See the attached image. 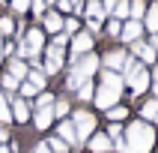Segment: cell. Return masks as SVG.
<instances>
[{
	"instance_id": "6da1fadb",
	"label": "cell",
	"mask_w": 158,
	"mask_h": 153,
	"mask_svg": "<svg viewBox=\"0 0 158 153\" xmlns=\"http://www.w3.org/2000/svg\"><path fill=\"white\" fill-rule=\"evenodd\" d=\"M123 141H125V153H149L155 147V129L146 120H134L125 126Z\"/></svg>"
},
{
	"instance_id": "7a4b0ae2",
	"label": "cell",
	"mask_w": 158,
	"mask_h": 153,
	"mask_svg": "<svg viewBox=\"0 0 158 153\" xmlns=\"http://www.w3.org/2000/svg\"><path fill=\"white\" fill-rule=\"evenodd\" d=\"M119 96H123V75L119 72H102V81H98V90L93 93V102H96L102 111H107V108H114L116 102H119Z\"/></svg>"
},
{
	"instance_id": "3957f363",
	"label": "cell",
	"mask_w": 158,
	"mask_h": 153,
	"mask_svg": "<svg viewBox=\"0 0 158 153\" xmlns=\"http://www.w3.org/2000/svg\"><path fill=\"white\" fill-rule=\"evenodd\" d=\"M96 72H98V57H96V54L75 57V60H72V72H69V78H66V87H69V90H78L84 81H93Z\"/></svg>"
},
{
	"instance_id": "277c9868",
	"label": "cell",
	"mask_w": 158,
	"mask_h": 153,
	"mask_svg": "<svg viewBox=\"0 0 158 153\" xmlns=\"http://www.w3.org/2000/svg\"><path fill=\"white\" fill-rule=\"evenodd\" d=\"M42 51H45V30H39V27L24 30L21 42H18V57L21 60H36V57H42Z\"/></svg>"
},
{
	"instance_id": "5b68a950",
	"label": "cell",
	"mask_w": 158,
	"mask_h": 153,
	"mask_svg": "<svg viewBox=\"0 0 158 153\" xmlns=\"http://www.w3.org/2000/svg\"><path fill=\"white\" fill-rule=\"evenodd\" d=\"M69 120H72V126H75V132H78L81 144H87V138L96 132V114L87 111V108H75L69 114Z\"/></svg>"
},
{
	"instance_id": "8992f818",
	"label": "cell",
	"mask_w": 158,
	"mask_h": 153,
	"mask_svg": "<svg viewBox=\"0 0 158 153\" xmlns=\"http://www.w3.org/2000/svg\"><path fill=\"white\" fill-rule=\"evenodd\" d=\"M63 69V48L60 45H48L45 48V60H42V72L45 75H57Z\"/></svg>"
},
{
	"instance_id": "52a82bcc",
	"label": "cell",
	"mask_w": 158,
	"mask_h": 153,
	"mask_svg": "<svg viewBox=\"0 0 158 153\" xmlns=\"http://www.w3.org/2000/svg\"><path fill=\"white\" fill-rule=\"evenodd\" d=\"M9 111H12V123H27L30 114H33V102H27L21 96H12L9 99Z\"/></svg>"
},
{
	"instance_id": "ba28073f",
	"label": "cell",
	"mask_w": 158,
	"mask_h": 153,
	"mask_svg": "<svg viewBox=\"0 0 158 153\" xmlns=\"http://www.w3.org/2000/svg\"><path fill=\"white\" fill-rule=\"evenodd\" d=\"M54 135H57L60 141H66V147H75V150H78V147H84V144H81V138H78V132H75V126H72V120H60Z\"/></svg>"
},
{
	"instance_id": "9c48e42d",
	"label": "cell",
	"mask_w": 158,
	"mask_h": 153,
	"mask_svg": "<svg viewBox=\"0 0 158 153\" xmlns=\"http://www.w3.org/2000/svg\"><path fill=\"white\" fill-rule=\"evenodd\" d=\"M69 48H72V60L89 54V51H93V33H75L72 42H69Z\"/></svg>"
},
{
	"instance_id": "30bf717a",
	"label": "cell",
	"mask_w": 158,
	"mask_h": 153,
	"mask_svg": "<svg viewBox=\"0 0 158 153\" xmlns=\"http://www.w3.org/2000/svg\"><path fill=\"white\" fill-rule=\"evenodd\" d=\"M87 147H89V153H110L114 150V141H110L105 132H93L87 138Z\"/></svg>"
},
{
	"instance_id": "8fae6325",
	"label": "cell",
	"mask_w": 158,
	"mask_h": 153,
	"mask_svg": "<svg viewBox=\"0 0 158 153\" xmlns=\"http://www.w3.org/2000/svg\"><path fill=\"white\" fill-rule=\"evenodd\" d=\"M140 33H143V24L134 21V18H128V21L123 24V30H119V39H123V42H137Z\"/></svg>"
},
{
	"instance_id": "7c38bea8",
	"label": "cell",
	"mask_w": 158,
	"mask_h": 153,
	"mask_svg": "<svg viewBox=\"0 0 158 153\" xmlns=\"http://www.w3.org/2000/svg\"><path fill=\"white\" fill-rule=\"evenodd\" d=\"M30 120L36 123V129H51L54 123V108H33V114H30Z\"/></svg>"
},
{
	"instance_id": "4fadbf2b",
	"label": "cell",
	"mask_w": 158,
	"mask_h": 153,
	"mask_svg": "<svg viewBox=\"0 0 158 153\" xmlns=\"http://www.w3.org/2000/svg\"><path fill=\"white\" fill-rule=\"evenodd\" d=\"M42 27H45V33H54V36L63 33V15H60V12H54V9H51V12H45V15H42Z\"/></svg>"
},
{
	"instance_id": "5bb4252c",
	"label": "cell",
	"mask_w": 158,
	"mask_h": 153,
	"mask_svg": "<svg viewBox=\"0 0 158 153\" xmlns=\"http://www.w3.org/2000/svg\"><path fill=\"white\" fill-rule=\"evenodd\" d=\"M125 60H128V54H125V51H107L105 54V69L107 72H123Z\"/></svg>"
},
{
	"instance_id": "9a60e30c",
	"label": "cell",
	"mask_w": 158,
	"mask_h": 153,
	"mask_svg": "<svg viewBox=\"0 0 158 153\" xmlns=\"http://www.w3.org/2000/svg\"><path fill=\"white\" fill-rule=\"evenodd\" d=\"M6 72L12 75V78L24 81V78H27V72H30V66H27V60H21V57H9V63H6Z\"/></svg>"
},
{
	"instance_id": "2e32d148",
	"label": "cell",
	"mask_w": 158,
	"mask_h": 153,
	"mask_svg": "<svg viewBox=\"0 0 158 153\" xmlns=\"http://www.w3.org/2000/svg\"><path fill=\"white\" fill-rule=\"evenodd\" d=\"M131 51L140 57V63H155V60H158V57H155V48H152V45H146V42H140V39H137V42H131Z\"/></svg>"
},
{
	"instance_id": "e0dca14e",
	"label": "cell",
	"mask_w": 158,
	"mask_h": 153,
	"mask_svg": "<svg viewBox=\"0 0 158 153\" xmlns=\"http://www.w3.org/2000/svg\"><path fill=\"white\" fill-rule=\"evenodd\" d=\"M84 12H87V18H89V21H98V24H102V21L107 18L105 6H102V0H89L87 6H84Z\"/></svg>"
},
{
	"instance_id": "ac0fdd59",
	"label": "cell",
	"mask_w": 158,
	"mask_h": 153,
	"mask_svg": "<svg viewBox=\"0 0 158 153\" xmlns=\"http://www.w3.org/2000/svg\"><path fill=\"white\" fill-rule=\"evenodd\" d=\"M0 36L3 39H12V36H18V24L12 15H0Z\"/></svg>"
},
{
	"instance_id": "d6986e66",
	"label": "cell",
	"mask_w": 158,
	"mask_h": 153,
	"mask_svg": "<svg viewBox=\"0 0 158 153\" xmlns=\"http://www.w3.org/2000/svg\"><path fill=\"white\" fill-rule=\"evenodd\" d=\"M140 117L146 120V123H155L158 120V99H146L140 105Z\"/></svg>"
},
{
	"instance_id": "ffe728a7",
	"label": "cell",
	"mask_w": 158,
	"mask_h": 153,
	"mask_svg": "<svg viewBox=\"0 0 158 153\" xmlns=\"http://www.w3.org/2000/svg\"><path fill=\"white\" fill-rule=\"evenodd\" d=\"M72 114V102L69 99H54V120L60 117V120H69Z\"/></svg>"
},
{
	"instance_id": "44dd1931",
	"label": "cell",
	"mask_w": 158,
	"mask_h": 153,
	"mask_svg": "<svg viewBox=\"0 0 158 153\" xmlns=\"http://www.w3.org/2000/svg\"><path fill=\"white\" fill-rule=\"evenodd\" d=\"M9 99H12V96H6V93L0 90V126H9V123H12V111H9Z\"/></svg>"
},
{
	"instance_id": "7402d4cb",
	"label": "cell",
	"mask_w": 158,
	"mask_h": 153,
	"mask_svg": "<svg viewBox=\"0 0 158 153\" xmlns=\"http://www.w3.org/2000/svg\"><path fill=\"white\" fill-rule=\"evenodd\" d=\"M18 84H21V81H18V78H12L9 72H3V75H0V87H3V93H6V96L18 93Z\"/></svg>"
},
{
	"instance_id": "603a6c76",
	"label": "cell",
	"mask_w": 158,
	"mask_h": 153,
	"mask_svg": "<svg viewBox=\"0 0 158 153\" xmlns=\"http://www.w3.org/2000/svg\"><path fill=\"white\" fill-rule=\"evenodd\" d=\"M143 15H146V3H143V0H128V18L140 21Z\"/></svg>"
},
{
	"instance_id": "cb8c5ba5",
	"label": "cell",
	"mask_w": 158,
	"mask_h": 153,
	"mask_svg": "<svg viewBox=\"0 0 158 153\" xmlns=\"http://www.w3.org/2000/svg\"><path fill=\"white\" fill-rule=\"evenodd\" d=\"M146 30H152V33H158V3H152L149 9H146Z\"/></svg>"
},
{
	"instance_id": "d4e9b609",
	"label": "cell",
	"mask_w": 158,
	"mask_h": 153,
	"mask_svg": "<svg viewBox=\"0 0 158 153\" xmlns=\"http://www.w3.org/2000/svg\"><path fill=\"white\" fill-rule=\"evenodd\" d=\"M93 93H96V84H93V81H84V84L75 90V96H78L81 102H89V99H93Z\"/></svg>"
},
{
	"instance_id": "484cf974",
	"label": "cell",
	"mask_w": 158,
	"mask_h": 153,
	"mask_svg": "<svg viewBox=\"0 0 158 153\" xmlns=\"http://www.w3.org/2000/svg\"><path fill=\"white\" fill-rule=\"evenodd\" d=\"M125 117H128V108H125V105H114V108H107V120H110V123H123Z\"/></svg>"
},
{
	"instance_id": "4316f807",
	"label": "cell",
	"mask_w": 158,
	"mask_h": 153,
	"mask_svg": "<svg viewBox=\"0 0 158 153\" xmlns=\"http://www.w3.org/2000/svg\"><path fill=\"white\" fill-rule=\"evenodd\" d=\"M54 93H48V90H42L39 96H36V102H33V108H54Z\"/></svg>"
},
{
	"instance_id": "83f0119b",
	"label": "cell",
	"mask_w": 158,
	"mask_h": 153,
	"mask_svg": "<svg viewBox=\"0 0 158 153\" xmlns=\"http://www.w3.org/2000/svg\"><path fill=\"white\" fill-rule=\"evenodd\" d=\"M48 150L51 153H69V147H66V141H60V138H57V135H48Z\"/></svg>"
},
{
	"instance_id": "f1b7e54d",
	"label": "cell",
	"mask_w": 158,
	"mask_h": 153,
	"mask_svg": "<svg viewBox=\"0 0 158 153\" xmlns=\"http://www.w3.org/2000/svg\"><path fill=\"white\" fill-rule=\"evenodd\" d=\"M78 27H81V24H78V18H75V15H72V18H63V33L69 36V39H72L75 33H81Z\"/></svg>"
},
{
	"instance_id": "f546056e",
	"label": "cell",
	"mask_w": 158,
	"mask_h": 153,
	"mask_svg": "<svg viewBox=\"0 0 158 153\" xmlns=\"http://www.w3.org/2000/svg\"><path fill=\"white\" fill-rule=\"evenodd\" d=\"M105 135H107V138H110L114 144H116V141H123V126H119V123H110Z\"/></svg>"
},
{
	"instance_id": "4dcf8cb0",
	"label": "cell",
	"mask_w": 158,
	"mask_h": 153,
	"mask_svg": "<svg viewBox=\"0 0 158 153\" xmlns=\"http://www.w3.org/2000/svg\"><path fill=\"white\" fill-rule=\"evenodd\" d=\"M9 9H15L18 15H24L27 9H30V0H9Z\"/></svg>"
},
{
	"instance_id": "1f68e13d",
	"label": "cell",
	"mask_w": 158,
	"mask_h": 153,
	"mask_svg": "<svg viewBox=\"0 0 158 153\" xmlns=\"http://www.w3.org/2000/svg\"><path fill=\"white\" fill-rule=\"evenodd\" d=\"M45 6H48L45 0H30V12H33V15H39V18L45 15Z\"/></svg>"
},
{
	"instance_id": "d6a6232c",
	"label": "cell",
	"mask_w": 158,
	"mask_h": 153,
	"mask_svg": "<svg viewBox=\"0 0 158 153\" xmlns=\"http://www.w3.org/2000/svg\"><path fill=\"white\" fill-rule=\"evenodd\" d=\"M119 30H123V21L110 18V21H107V36H119Z\"/></svg>"
},
{
	"instance_id": "836d02e7",
	"label": "cell",
	"mask_w": 158,
	"mask_h": 153,
	"mask_svg": "<svg viewBox=\"0 0 158 153\" xmlns=\"http://www.w3.org/2000/svg\"><path fill=\"white\" fill-rule=\"evenodd\" d=\"M84 12V0H72V15H81Z\"/></svg>"
},
{
	"instance_id": "e575fe53",
	"label": "cell",
	"mask_w": 158,
	"mask_h": 153,
	"mask_svg": "<svg viewBox=\"0 0 158 153\" xmlns=\"http://www.w3.org/2000/svg\"><path fill=\"white\" fill-rule=\"evenodd\" d=\"M116 3H119V0H102V6H105V12H107V15H110V12L116 9Z\"/></svg>"
},
{
	"instance_id": "d590c367",
	"label": "cell",
	"mask_w": 158,
	"mask_h": 153,
	"mask_svg": "<svg viewBox=\"0 0 158 153\" xmlns=\"http://www.w3.org/2000/svg\"><path fill=\"white\" fill-rule=\"evenodd\" d=\"M9 141V126H0V144Z\"/></svg>"
},
{
	"instance_id": "8d00e7d4",
	"label": "cell",
	"mask_w": 158,
	"mask_h": 153,
	"mask_svg": "<svg viewBox=\"0 0 158 153\" xmlns=\"http://www.w3.org/2000/svg\"><path fill=\"white\" fill-rule=\"evenodd\" d=\"M57 6H60L63 12H72V0H57Z\"/></svg>"
},
{
	"instance_id": "74e56055",
	"label": "cell",
	"mask_w": 158,
	"mask_h": 153,
	"mask_svg": "<svg viewBox=\"0 0 158 153\" xmlns=\"http://www.w3.org/2000/svg\"><path fill=\"white\" fill-rule=\"evenodd\" d=\"M33 153H51V150H48V144H45V141H39V144L33 147Z\"/></svg>"
},
{
	"instance_id": "f35d334b",
	"label": "cell",
	"mask_w": 158,
	"mask_h": 153,
	"mask_svg": "<svg viewBox=\"0 0 158 153\" xmlns=\"http://www.w3.org/2000/svg\"><path fill=\"white\" fill-rule=\"evenodd\" d=\"M149 45H152V48L158 51V33H152V42H149Z\"/></svg>"
},
{
	"instance_id": "ab89813d",
	"label": "cell",
	"mask_w": 158,
	"mask_h": 153,
	"mask_svg": "<svg viewBox=\"0 0 158 153\" xmlns=\"http://www.w3.org/2000/svg\"><path fill=\"white\" fill-rule=\"evenodd\" d=\"M0 69H3V36H0Z\"/></svg>"
},
{
	"instance_id": "60d3db41",
	"label": "cell",
	"mask_w": 158,
	"mask_h": 153,
	"mask_svg": "<svg viewBox=\"0 0 158 153\" xmlns=\"http://www.w3.org/2000/svg\"><path fill=\"white\" fill-rule=\"evenodd\" d=\"M152 90H155V99H158V81H152Z\"/></svg>"
},
{
	"instance_id": "b9f144b4",
	"label": "cell",
	"mask_w": 158,
	"mask_h": 153,
	"mask_svg": "<svg viewBox=\"0 0 158 153\" xmlns=\"http://www.w3.org/2000/svg\"><path fill=\"white\" fill-rule=\"evenodd\" d=\"M152 78H155V81H158V66H155V72H152Z\"/></svg>"
},
{
	"instance_id": "7bdbcfd3",
	"label": "cell",
	"mask_w": 158,
	"mask_h": 153,
	"mask_svg": "<svg viewBox=\"0 0 158 153\" xmlns=\"http://www.w3.org/2000/svg\"><path fill=\"white\" fill-rule=\"evenodd\" d=\"M45 3H48V6H51V3H57V0H45Z\"/></svg>"
},
{
	"instance_id": "ee69618b",
	"label": "cell",
	"mask_w": 158,
	"mask_h": 153,
	"mask_svg": "<svg viewBox=\"0 0 158 153\" xmlns=\"http://www.w3.org/2000/svg\"><path fill=\"white\" fill-rule=\"evenodd\" d=\"M155 57H158V51H155Z\"/></svg>"
}]
</instances>
